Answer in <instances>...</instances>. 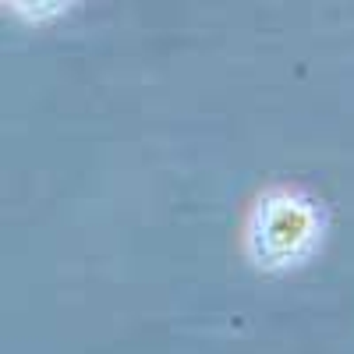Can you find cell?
Returning <instances> with one entry per match:
<instances>
[{"label": "cell", "mask_w": 354, "mask_h": 354, "mask_svg": "<svg viewBox=\"0 0 354 354\" xmlns=\"http://www.w3.org/2000/svg\"><path fill=\"white\" fill-rule=\"evenodd\" d=\"M315 241V209L290 192L259 202L252 220V252L262 266H287Z\"/></svg>", "instance_id": "1"}]
</instances>
